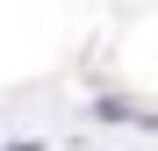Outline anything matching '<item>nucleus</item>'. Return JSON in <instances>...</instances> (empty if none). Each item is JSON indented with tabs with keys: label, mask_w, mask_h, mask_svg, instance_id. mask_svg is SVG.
<instances>
[{
	"label": "nucleus",
	"mask_w": 158,
	"mask_h": 151,
	"mask_svg": "<svg viewBox=\"0 0 158 151\" xmlns=\"http://www.w3.org/2000/svg\"><path fill=\"white\" fill-rule=\"evenodd\" d=\"M0 151H43V144L36 137H15V144H0Z\"/></svg>",
	"instance_id": "1"
}]
</instances>
